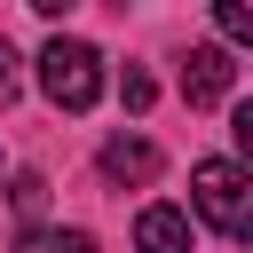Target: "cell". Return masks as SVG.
<instances>
[{
  "mask_svg": "<svg viewBox=\"0 0 253 253\" xmlns=\"http://www.w3.org/2000/svg\"><path fill=\"white\" fill-rule=\"evenodd\" d=\"M237 87V63H229V47H190V63H182V95L206 111V103H221Z\"/></svg>",
  "mask_w": 253,
  "mask_h": 253,
  "instance_id": "3957f363",
  "label": "cell"
},
{
  "mask_svg": "<svg viewBox=\"0 0 253 253\" xmlns=\"http://www.w3.org/2000/svg\"><path fill=\"white\" fill-rule=\"evenodd\" d=\"M8 95H16V47L0 40V103H8Z\"/></svg>",
  "mask_w": 253,
  "mask_h": 253,
  "instance_id": "30bf717a",
  "label": "cell"
},
{
  "mask_svg": "<svg viewBox=\"0 0 253 253\" xmlns=\"http://www.w3.org/2000/svg\"><path fill=\"white\" fill-rule=\"evenodd\" d=\"M119 95H126V111H150V95H158V87H150L142 71H126V79H119Z\"/></svg>",
  "mask_w": 253,
  "mask_h": 253,
  "instance_id": "ba28073f",
  "label": "cell"
},
{
  "mask_svg": "<svg viewBox=\"0 0 253 253\" xmlns=\"http://www.w3.org/2000/svg\"><path fill=\"white\" fill-rule=\"evenodd\" d=\"M103 174H111V182H158V150H150L142 134H111V142H103Z\"/></svg>",
  "mask_w": 253,
  "mask_h": 253,
  "instance_id": "5b68a950",
  "label": "cell"
},
{
  "mask_svg": "<svg viewBox=\"0 0 253 253\" xmlns=\"http://www.w3.org/2000/svg\"><path fill=\"white\" fill-rule=\"evenodd\" d=\"M16 253H95V237H87V229H40V221H32V229L16 237Z\"/></svg>",
  "mask_w": 253,
  "mask_h": 253,
  "instance_id": "8992f818",
  "label": "cell"
},
{
  "mask_svg": "<svg viewBox=\"0 0 253 253\" xmlns=\"http://www.w3.org/2000/svg\"><path fill=\"white\" fill-rule=\"evenodd\" d=\"M213 24H221L229 40H245V47H253V8H237V0H221V8H213Z\"/></svg>",
  "mask_w": 253,
  "mask_h": 253,
  "instance_id": "52a82bcc",
  "label": "cell"
},
{
  "mask_svg": "<svg viewBox=\"0 0 253 253\" xmlns=\"http://www.w3.org/2000/svg\"><path fill=\"white\" fill-rule=\"evenodd\" d=\"M134 245H142V253H190V213H182V206H142Z\"/></svg>",
  "mask_w": 253,
  "mask_h": 253,
  "instance_id": "277c9868",
  "label": "cell"
},
{
  "mask_svg": "<svg viewBox=\"0 0 253 253\" xmlns=\"http://www.w3.org/2000/svg\"><path fill=\"white\" fill-rule=\"evenodd\" d=\"M40 87H47V103L55 111H95V95H103V55L87 47V40H47L40 47Z\"/></svg>",
  "mask_w": 253,
  "mask_h": 253,
  "instance_id": "7a4b0ae2",
  "label": "cell"
},
{
  "mask_svg": "<svg viewBox=\"0 0 253 253\" xmlns=\"http://www.w3.org/2000/svg\"><path fill=\"white\" fill-rule=\"evenodd\" d=\"M8 198H16L24 213H40V198H47V182H40V174H16V190H8Z\"/></svg>",
  "mask_w": 253,
  "mask_h": 253,
  "instance_id": "9c48e42d",
  "label": "cell"
},
{
  "mask_svg": "<svg viewBox=\"0 0 253 253\" xmlns=\"http://www.w3.org/2000/svg\"><path fill=\"white\" fill-rule=\"evenodd\" d=\"M190 206H198L206 229L245 237V229H253V182H245V166H237V158H198V166H190Z\"/></svg>",
  "mask_w": 253,
  "mask_h": 253,
  "instance_id": "6da1fadb",
  "label": "cell"
}]
</instances>
